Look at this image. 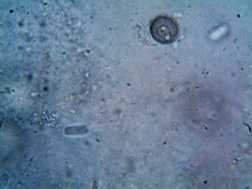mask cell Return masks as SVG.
Returning <instances> with one entry per match:
<instances>
[{
	"instance_id": "1",
	"label": "cell",
	"mask_w": 252,
	"mask_h": 189,
	"mask_svg": "<svg viewBox=\"0 0 252 189\" xmlns=\"http://www.w3.org/2000/svg\"><path fill=\"white\" fill-rule=\"evenodd\" d=\"M150 32L157 41L168 44L176 39L179 29L173 19L167 16H159L155 19L151 24Z\"/></svg>"
}]
</instances>
